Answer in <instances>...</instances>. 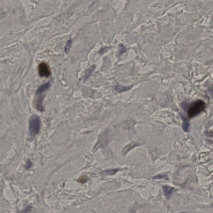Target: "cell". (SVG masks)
I'll list each match as a JSON object with an SVG mask.
<instances>
[{
    "mask_svg": "<svg viewBox=\"0 0 213 213\" xmlns=\"http://www.w3.org/2000/svg\"><path fill=\"white\" fill-rule=\"evenodd\" d=\"M205 108V104L203 101L201 100L195 102L188 111V117L190 118L195 117L199 113H200Z\"/></svg>",
    "mask_w": 213,
    "mask_h": 213,
    "instance_id": "6da1fadb",
    "label": "cell"
},
{
    "mask_svg": "<svg viewBox=\"0 0 213 213\" xmlns=\"http://www.w3.org/2000/svg\"><path fill=\"white\" fill-rule=\"evenodd\" d=\"M30 134L35 136L38 134L40 130V119L38 116H33L31 117L29 122Z\"/></svg>",
    "mask_w": 213,
    "mask_h": 213,
    "instance_id": "7a4b0ae2",
    "label": "cell"
},
{
    "mask_svg": "<svg viewBox=\"0 0 213 213\" xmlns=\"http://www.w3.org/2000/svg\"><path fill=\"white\" fill-rule=\"evenodd\" d=\"M38 73L41 77H49L50 75V68L48 65L45 62H41L39 65Z\"/></svg>",
    "mask_w": 213,
    "mask_h": 213,
    "instance_id": "3957f363",
    "label": "cell"
},
{
    "mask_svg": "<svg viewBox=\"0 0 213 213\" xmlns=\"http://www.w3.org/2000/svg\"><path fill=\"white\" fill-rule=\"evenodd\" d=\"M50 82H46V83H45V84H42L40 85L39 87H38V89L37 90L36 94L37 95H40L42 93H43L47 90H48L50 88Z\"/></svg>",
    "mask_w": 213,
    "mask_h": 213,
    "instance_id": "277c9868",
    "label": "cell"
},
{
    "mask_svg": "<svg viewBox=\"0 0 213 213\" xmlns=\"http://www.w3.org/2000/svg\"><path fill=\"white\" fill-rule=\"evenodd\" d=\"M163 192L166 197H170L172 193L175 190V188L168 186H164L163 187Z\"/></svg>",
    "mask_w": 213,
    "mask_h": 213,
    "instance_id": "5b68a950",
    "label": "cell"
},
{
    "mask_svg": "<svg viewBox=\"0 0 213 213\" xmlns=\"http://www.w3.org/2000/svg\"><path fill=\"white\" fill-rule=\"evenodd\" d=\"M118 171H119V169H112V170H105V171H103L102 173L103 175H115Z\"/></svg>",
    "mask_w": 213,
    "mask_h": 213,
    "instance_id": "8992f818",
    "label": "cell"
},
{
    "mask_svg": "<svg viewBox=\"0 0 213 213\" xmlns=\"http://www.w3.org/2000/svg\"><path fill=\"white\" fill-rule=\"evenodd\" d=\"M137 145L138 144H136V143H131L130 145H127L124 148V150H123V153L124 154H126L130 150L137 146Z\"/></svg>",
    "mask_w": 213,
    "mask_h": 213,
    "instance_id": "52a82bcc",
    "label": "cell"
},
{
    "mask_svg": "<svg viewBox=\"0 0 213 213\" xmlns=\"http://www.w3.org/2000/svg\"><path fill=\"white\" fill-rule=\"evenodd\" d=\"M94 68H95V66H92L90 68H89V69L87 70L86 73H85V76H84V78H85V80L87 79L90 76L92 72L94 70Z\"/></svg>",
    "mask_w": 213,
    "mask_h": 213,
    "instance_id": "ba28073f",
    "label": "cell"
},
{
    "mask_svg": "<svg viewBox=\"0 0 213 213\" xmlns=\"http://www.w3.org/2000/svg\"><path fill=\"white\" fill-rule=\"evenodd\" d=\"M131 88V87H122L120 86L119 85H117L116 87V90L117 91L119 92H123L125 91V90H128Z\"/></svg>",
    "mask_w": 213,
    "mask_h": 213,
    "instance_id": "9c48e42d",
    "label": "cell"
},
{
    "mask_svg": "<svg viewBox=\"0 0 213 213\" xmlns=\"http://www.w3.org/2000/svg\"><path fill=\"white\" fill-rule=\"evenodd\" d=\"M72 45V40H69L68 41V42H67V43L66 46H65V52L67 53V52H68V51L70 49V47H71Z\"/></svg>",
    "mask_w": 213,
    "mask_h": 213,
    "instance_id": "30bf717a",
    "label": "cell"
},
{
    "mask_svg": "<svg viewBox=\"0 0 213 213\" xmlns=\"http://www.w3.org/2000/svg\"><path fill=\"white\" fill-rule=\"evenodd\" d=\"M32 207L31 206H28L26 208L24 209L20 213H28L31 211Z\"/></svg>",
    "mask_w": 213,
    "mask_h": 213,
    "instance_id": "8fae6325",
    "label": "cell"
},
{
    "mask_svg": "<svg viewBox=\"0 0 213 213\" xmlns=\"http://www.w3.org/2000/svg\"><path fill=\"white\" fill-rule=\"evenodd\" d=\"M167 177V176L165 175H159L155 176L153 178L154 179H163Z\"/></svg>",
    "mask_w": 213,
    "mask_h": 213,
    "instance_id": "7c38bea8",
    "label": "cell"
},
{
    "mask_svg": "<svg viewBox=\"0 0 213 213\" xmlns=\"http://www.w3.org/2000/svg\"><path fill=\"white\" fill-rule=\"evenodd\" d=\"M31 161H29L28 163H27V165H26L25 168L26 169H28L31 167Z\"/></svg>",
    "mask_w": 213,
    "mask_h": 213,
    "instance_id": "4fadbf2b",
    "label": "cell"
}]
</instances>
